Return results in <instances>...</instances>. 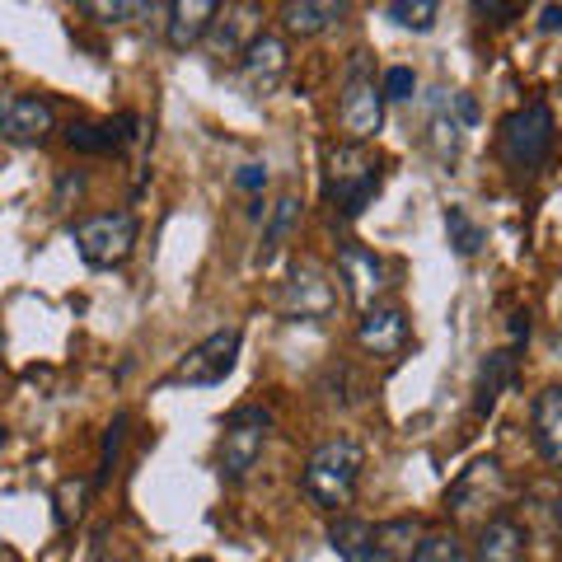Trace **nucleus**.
Wrapping results in <instances>:
<instances>
[{
    "instance_id": "12",
    "label": "nucleus",
    "mask_w": 562,
    "mask_h": 562,
    "mask_svg": "<svg viewBox=\"0 0 562 562\" xmlns=\"http://www.w3.org/2000/svg\"><path fill=\"white\" fill-rule=\"evenodd\" d=\"M52 127H57V113L38 94H10L0 103V136L10 146H43Z\"/></svg>"
},
{
    "instance_id": "7",
    "label": "nucleus",
    "mask_w": 562,
    "mask_h": 562,
    "mask_svg": "<svg viewBox=\"0 0 562 562\" xmlns=\"http://www.w3.org/2000/svg\"><path fill=\"white\" fill-rule=\"evenodd\" d=\"M76 249L90 268H117L136 249V216L132 211H99L76 225Z\"/></svg>"
},
{
    "instance_id": "34",
    "label": "nucleus",
    "mask_w": 562,
    "mask_h": 562,
    "mask_svg": "<svg viewBox=\"0 0 562 562\" xmlns=\"http://www.w3.org/2000/svg\"><path fill=\"white\" fill-rule=\"evenodd\" d=\"M539 29H543V33H558V29H562V5H543V10H539Z\"/></svg>"
},
{
    "instance_id": "37",
    "label": "nucleus",
    "mask_w": 562,
    "mask_h": 562,
    "mask_svg": "<svg viewBox=\"0 0 562 562\" xmlns=\"http://www.w3.org/2000/svg\"><path fill=\"white\" fill-rule=\"evenodd\" d=\"M192 562H211V558H192Z\"/></svg>"
},
{
    "instance_id": "3",
    "label": "nucleus",
    "mask_w": 562,
    "mask_h": 562,
    "mask_svg": "<svg viewBox=\"0 0 562 562\" xmlns=\"http://www.w3.org/2000/svg\"><path fill=\"white\" fill-rule=\"evenodd\" d=\"M324 179H328L333 206H338L342 216H361V211L371 206V198L380 192V183H384V165L361 146V140H342V146L328 150Z\"/></svg>"
},
{
    "instance_id": "10",
    "label": "nucleus",
    "mask_w": 562,
    "mask_h": 562,
    "mask_svg": "<svg viewBox=\"0 0 562 562\" xmlns=\"http://www.w3.org/2000/svg\"><path fill=\"white\" fill-rule=\"evenodd\" d=\"M286 38L281 33H268L262 29L258 38L244 47V57H239V85H244V94L249 99H268L281 90V80H286Z\"/></svg>"
},
{
    "instance_id": "28",
    "label": "nucleus",
    "mask_w": 562,
    "mask_h": 562,
    "mask_svg": "<svg viewBox=\"0 0 562 562\" xmlns=\"http://www.w3.org/2000/svg\"><path fill=\"white\" fill-rule=\"evenodd\" d=\"M80 10L99 24H127L136 14H150V5H140V0H85Z\"/></svg>"
},
{
    "instance_id": "5",
    "label": "nucleus",
    "mask_w": 562,
    "mask_h": 562,
    "mask_svg": "<svg viewBox=\"0 0 562 562\" xmlns=\"http://www.w3.org/2000/svg\"><path fill=\"white\" fill-rule=\"evenodd\" d=\"M553 146H558V127L549 103H525V109H516L502 122V155L520 173H535L553 155Z\"/></svg>"
},
{
    "instance_id": "27",
    "label": "nucleus",
    "mask_w": 562,
    "mask_h": 562,
    "mask_svg": "<svg viewBox=\"0 0 562 562\" xmlns=\"http://www.w3.org/2000/svg\"><path fill=\"white\" fill-rule=\"evenodd\" d=\"M90 487H94V479H66V483L57 487V525H70V520L85 516Z\"/></svg>"
},
{
    "instance_id": "26",
    "label": "nucleus",
    "mask_w": 562,
    "mask_h": 562,
    "mask_svg": "<svg viewBox=\"0 0 562 562\" xmlns=\"http://www.w3.org/2000/svg\"><path fill=\"white\" fill-rule=\"evenodd\" d=\"M127 427H132L127 413H117V417L109 422V431H103V446H99V479H94V483H103V479H109V473L117 469V454H122V446H127Z\"/></svg>"
},
{
    "instance_id": "30",
    "label": "nucleus",
    "mask_w": 562,
    "mask_h": 562,
    "mask_svg": "<svg viewBox=\"0 0 562 562\" xmlns=\"http://www.w3.org/2000/svg\"><path fill=\"white\" fill-rule=\"evenodd\" d=\"M380 90H384V99H413L417 76H413L408 66H390V70H384V85H380Z\"/></svg>"
},
{
    "instance_id": "33",
    "label": "nucleus",
    "mask_w": 562,
    "mask_h": 562,
    "mask_svg": "<svg viewBox=\"0 0 562 562\" xmlns=\"http://www.w3.org/2000/svg\"><path fill=\"white\" fill-rule=\"evenodd\" d=\"M454 113H460L464 127H473V122H479V103H473V94H454Z\"/></svg>"
},
{
    "instance_id": "1",
    "label": "nucleus",
    "mask_w": 562,
    "mask_h": 562,
    "mask_svg": "<svg viewBox=\"0 0 562 562\" xmlns=\"http://www.w3.org/2000/svg\"><path fill=\"white\" fill-rule=\"evenodd\" d=\"M361 469H366V450L351 441V436H333L319 450L305 460V473H301V487L314 506L324 512H338L357 497V483H361Z\"/></svg>"
},
{
    "instance_id": "18",
    "label": "nucleus",
    "mask_w": 562,
    "mask_h": 562,
    "mask_svg": "<svg viewBox=\"0 0 562 562\" xmlns=\"http://www.w3.org/2000/svg\"><path fill=\"white\" fill-rule=\"evenodd\" d=\"M516 375H520V357H516V347L492 351V357L483 361V371H479V390H473V413L487 417V413L502 403V394L516 384Z\"/></svg>"
},
{
    "instance_id": "25",
    "label": "nucleus",
    "mask_w": 562,
    "mask_h": 562,
    "mask_svg": "<svg viewBox=\"0 0 562 562\" xmlns=\"http://www.w3.org/2000/svg\"><path fill=\"white\" fill-rule=\"evenodd\" d=\"M446 235L454 244V254H464V258H473L479 254V244H483V231L469 221V211H460V206H446Z\"/></svg>"
},
{
    "instance_id": "29",
    "label": "nucleus",
    "mask_w": 562,
    "mask_h": 562,
    "mask_svg": "<svg viewBox=\"0 0 562 562\" xmlns=\"http://www.w3.org/2000/svg\"><path fill=\"white\" fill-rule=\"evenodd\" d=\"M431 150H436V160H454V150H460V122L446 117V99L431 113Z\"/></svg>"
},
{
    "instance_id": "22",
    "label": "nucleus",
    "mask_w": 562,
    "mask_h": 562,
    "mask_svg": "<svg viewBox=\"0 0 562 562\" xmlns=\"http://www.w3.org/2000/svg\"><path fill=\"white\" fill-rule=\"evenodd\" d=\"M295 225H301V198L295 192H281L268 211V231H262V249H258V268H268V262L281 254V244L295 235Z\"/></svg>"
},
{
    "instance_id": "8",
    "label": "nucleus",
    "mask_w": 562,
    "mask_h": 562,
    "mask_svg": "<svg viewBox=\"0 0 562 562\" xmlns=\"http://www.w3.org/2000/svg\"><path fill=\"white\" fill-rule=\"evenodd\" d=\"M281 314H286L291 324H319L333 314L338 305V291H333V281L324 277V268H314V262H295L286 286H281Z\"/></svg>"
},
{
    "instance_id": "15",
    "label": "nucleus",
    "mask_w": 562,
    "mask_h": 562,
    "mask_svg": "<svg viewBox=\"0 0 562 562\" xmlns=\"http://www.w3.org/2000/svg\"><path fill=\"white\" fill-rule=\"evenodd\" d=\"M165 43L173 52H188V47H198L211 24L221 20V5L216 0H173V5H165Z\"/></svg>"
},
{
    "instance_id": "24",
    "label": "nucleus",
    "mask_w": 562,
    "mask_h": 562,
    "mask_svg": "<svg viewBox=\"0 0 562 562\" xmlns=\"http://www.w3.org/2000/svg\"><path fill=\"white\" fill-rule=\"evenodd\" d=\"M436 14H441L436 0H390L384 5V20H394L398 29H413V33H427L436 24Z\"/></svg>"
},
{
    "instance_id": "4",
    "label": "nucleus",
    "mask_w": 562,
    "mask_h": 562,
    "mask_svg": "<svg viewBox=\"0 0 562 562\" xmlns=\"http://www.w3.org/2000/svg\"><path fill=\"white\" fill-rule=\"evenodd\" d=\"M338 122L351 140H361V146L384 127V90L375 85L371 52H351L342 94H338Z\"/></svg>"
},
{
    "instance_id": "23",
    "label": "nucleus",
    "mask_w": 562,
    "mask_h": 562,
    "mask_svg": "<svg viewBox=\"0 0 562 562\" xmlns=\"http://www.w3.org/2000/svg\"><path fill=\"white\" fill-rule=\"evenodd\" d=\"M408 562H464V543L454 530H427L408 553Z\"/></svg>"
},
{
    "instance_id": "36",
    "label": "nucleus",
    "mask_w": 562,
    "mask_h": 562,
    "mask_svg": "<svg viewBox=\"0 0 562 562\" xmlns=\"http://www.w3.org/2000/svg\"><path fill=\"white\" fill-rule=\"evenodd\" d=\"M0 446H5V427H0Z\"/></svg>"
},
{
    "instance_id": "21",
    "label": "nucleus",
    "mask_w": 562,
    "mask_h": 562,
    "mask_svg": "<svg viewBox=\"0 0 562 562\" xmlns=\"http://www.w3.org/2000/svg\"><path fill=\"white\" fill-rule=\"evenodd\" d=\"M342 14L347 5H333V0H291V5H281V24H286L291 38H314Z\"/></svg>"
},
{
    "instance_id": "14",
    "label": "nucleus",
    "mask_w": 562,
    "mask_h": 562,
    "mask_svg": "<svg viewBox=\"0 0 562 562\" xmlns=\"http://www.w3.org/2000/svg\"><path fill=\"white\" fill-rule=\"evenodd\" d=\"M136 132H140V117L117 113L103 122H70L66 140H70V150H80V155H109V150H122L127 140H136Z\"/></svg>"
},
{
    "instance_id": "6",
    "label": "nucleus",
    "mask_w": 562,
    "mask_h": 562,
    "mask_svg": "<svg viewBox=\"0 0 562 562\" xmlns=\"http://www.w3.org/2000/svg\"><path fill=\"white\" fill-rule=\"evenodd\" d=\"M272 436V413L258 408V403H244L225 417V436H221V473L231 483H239L258 460H262V446Z\"/></svg>"
},
{
    "instance_id": "19",
    "label": "nucleus",
    "mask_w": 562,
    "mask_h": 562,
    "mask_svg": "<svg viewBox=\"0 0 562 562\" xmlns=\"http://www.w3.org/2000/svg\"><path fill=\"white\" fill-rule=\"evenodd\" d=\"M525 530H520V520L512 516H492L483 520V530H479V549H473V562H525Z\"/></svg>"
},
{
    "instance_id": "2",
    "label": "nucleus",
    "mask_w": 562,
    "mask_h": 562,
    "mask_svg": "<svg viewBox=\"0 0 562 562\" xmlns=\"http://www.w3.org/2000/svg\"><path fill=\"white\" fill-rule=\"evenodd\" d=\"M417 535L422 525L417 520H357V516H342L333 520L328 543L342 562H408V553L417 549Z\"/></svg>"
},
{
    "instance_id": "13",
    "label": "nucleus",
    "mask_w": 562,
    "mask_h": 562,
    "mask_svg": "<svg viewBox=\"0 0 562 562\" xmlns=\"http://www.w3.org/2000/svg\"><path fill=\"white\" fill-rule=\"evenodd\" d=\"M338 277H342L347 295H351V305L375 310V295L384 291V262L371 249H361V244H342L338 249Z\"/></svg>"
},
{
    "instance_id": "35",
    "label": "nucleus",
    "mask_w": 562,
    "mask_h": 562,
    "mask_svg": "<svg viewBox=\"0 0 562 562\" xmlns=\"http://www.w3.org/2000/svg\"><path fill=\"white\" fill-rule=\"evenodd\" d=\"M525 338H530V314H512V342H525Z\"/></svg>"
},
{
    "instance_id": "16",
    "label": "nucleus",
    "mask_w": 562,
    "mask_h": 562,
    "mask_svg": "<svg viewBox=\"0 0 562 562\" xmlns=\"http://www.w3.org/2000/svg\"><path fill=\"white\" fill-rule=\"evenodd\" d=\"M357 342H361V351H371V357H398L403 342H408V314L398 305L366 310L357 324Z\"/></svg>"
},
{
    "instance_id": "32",
    "label": "nucleus",
    "mask_w": 562,
    "mask_h": 562,
    "mask_svg": "<svg viewBox=\"0 0 562 562\" xmlns=\"http://www.w3.org/2000/svg\"><path fill=\"white\" fill-rule=\"evenodd\" d=\"M235 183H239L244 192H262V188H268V169H262V165H244V169L235 173Z\"/></svg>"
},
{
    "instance_id": "11",
    "label": "nucleus",
    "mask_w": 562,
    "mask_h": 562,
    "mask_svg": "<svg viewBox=\"0 0 562 562\" xmlns=\"http://www.w3.org/2000/svg\"><path fill=\"white\" fill-rule=\"evenodd\" d=\"M506 497V473L497 460H473L460 479L450 483L446 492V512L450 516H479V512H492Z\"/></svg>"
},
{
    "instance_id": "9",
    "label": "nucleus",
    "mask_w": 562,
    "mask_h": 562,
    "mask_svg": "<svg viewBox=\"0 0 562 562\" xmlns=\"http://www.w3.org/2000/svg\"><path fill=\"white\" fill-rule=\"evenodd\" d=\"M239 361V328H221L211 333V338H202L198 347L188 351V357L173 366V384H192V390H206V384H221L225 375L235 371Z\"/></svg>"
},
{
    "instance_id": "20",
    "label": "nucleus",
    "mask_w": 562,
    "mask_h": 562,
    "mask_svg": "<svg viewBox=\"0 0 562 562\" xmlns=\"http://www.w3.org/2000/svg\"><path fill=\"white\" fill-rule=\"evenodd\" d=\"M530 427H535V446L549 464L562 469V390H543L530 408Z\"/></svg>"
},
{
    "instance_id": "31",
    "label": "nucleus",
    "mask_w": 562,
    "mask_h": 562,
    "mask_svg": "<svg viewBox=\"0 0 562 562\" xmlns=\"http://www.w3.org/2000/svg\"><path fill=\"white\" fill-rule=\"evenodd\" d=\"M473 14H483L492 24H512L520 14V5H512V0H473Z\"/></svg>"
},
{
    "instance_id": "17",
    "label": "nucleus",
    "mask_w": 562,
    "mask_h": 562,
    "mask_svg": "<svg viewBox=\"0 0 562 562\" xmlns=\"http://www.w3.org/2000/svg\"><path fill=\"white\" fill-rule=\"evenodd\" d=\"M258 24V5H225V20H216L211 24V57H244V47H249L262 29H254Z\"/></svg>"
}]
</instances>
